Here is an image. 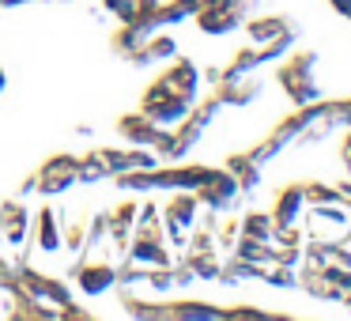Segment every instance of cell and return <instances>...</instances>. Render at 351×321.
I'll use <instances>...</instances> for the list:
<instances>
[{"label":"cell","mask_w":351,"mask_h":321,"mask_svg":"<svg viewBox=\"0 0 351 321\" xmlns=\"http://www.w3.org/2000/svg\"><path fill=\"white\" fill-rule=\"evenodd\" d=\"M302 212H306V197H302V185H283L280 197L272 204V219L276 227H291V223H302Z\"/></svg>","instance_id":"obj_4"},{"label":"cell","mask_w":351,"mask_h":321,"mask_svg":"<svg viewBox=\"0 0 351 321\" xmlns=\"http://www.w3.org/2000/svg\"><path fill=\"white\" fill-rule=\"evenodd\" d=\"M242 235L245 238H261V242H272L276 238V219L272 212H250L242 219Z\"/></svg>","instance_id":"obj_7"},{"label":"cell","mask_w":351,"mask_h":321,"mask_svg":"<svg viewBox=\"0 0 351 321\" xmlns=\"http://www.w3.org/2000/svg\"><path fill=\"white\" fill-rule=\"evenodd\" d=\"M336 189L343 193V200H351V178H343V182H336Z\"/></svg>","instance_id":"obj_12"},{"label":"cell","mask_w":351,"mask_h":321,"mask_svg":"<svg viewBox=\"0 0 351 321\" xmlns=\"http://www.w3.org/2000/svg\"><path fill=\"white\" fill-rule=\"evenodd\" d=\"M245 31H250L253 46H265V42L280 38V34L298 31V23H295V19H287V16H261V19H250V23H245Z\"/></svg>","instance_id":"obj_5"},{"label":"cell","mask_w":351,"mask_h":321,"mask_svg":"<svg viewBox=\"0 0 351 321\" xmlns=\"http://www.w3.org/2000/svg\"><path fill=\"white\" fill-rule=\"evenodd\" d=\"M317 61L321 57L313 49H298V54H287V61L280 64V87L295 106H310V102L321 99V84H317Z\"/></svg>","instance_id":"obj_1"},{"label":"cell","mask_w":351,"mask_h":321,"mask_svg":"<svg viewBox=\"0 0 351 321\" xmlns=\"http://www.w3.org/2000/svg\"><path fill=\"white\" fill-rule=\"evenodd\" d=\"M340 152H343V163H351V125H348V136H343V147H340Z\"/></svg>","instance_id":"obj_11"},{"label":"cell","mask_w":351,"mask_h":321,"mask_svg":"<svg viewBox=\"0 0 351 321\" xmlns=\"http://www.w3.org/2000/svg\"><path fill=\"white\" fill-rule=\"evenodd\" d=\"M340 302H343V306H348V310H351V287H348V291H343V295H340Z\"/></svg>","instance_id":"obj_13"},{"label":"cell","mask_w":351,"mask_h":321,"mask_svg":"<svg viewBox=\"0 0 351 321\" xmlns=\"http://www.w3.org/2000/svg\"><path fill=\"white\" fill-rule=\"evenodd\" d=\"M227 170L234 174L238 189L250 193V189H257V185H261V170H265V163H261L253 152H238V155H230Z\"/></svg>","instance_id":"obj_6"},{"label":"cell","mask_w":351,"mask_h":321,"mask_svg":"<svg viewBox=\"0 0 351 321\" xmlns=\"http://www.w3.org/2000/svg\"><path fill=\"white\" fill-rule=\"evenodd\" d=\"M306 219V238H317V242H343L351 227V212L348 204H306L302 212Z\"/></svg>","instance_id":"obj_2"},{"label":"cell","mask_w":351,"mask_h":321,"mask_svg":"<svg viewBox=\"0 0 351 321\" xmlns=\"http://www.w3.org/2000/svg\"><path fill=\"white\" fill-rule=\"evenodd\" d=\"M343 167H348V178H351V163H343Z\"/></svg>","instance_id":"obj_14"},{"label":"cell","mask_w":351,"mask_h":321,"mask_svg":"<svg viewBox=\"0 0 351 321\" xmlns=\"http://www.w3.org/2000/svg\"><path fill=\"white\" fill-rule=\"evenodd\" d=\"M336 102V117H340V129H348L351 125V95L348 99H332Z\"/></svg>","instance_id":"obj_9"},{"label":"cell","mask_w":351,"mask_h":321,"mask_svg":"<svg viewBox=\"0 0 351 321\" xmlns=\"http://www.w3.org/2000/svg\"><path fill=\"white\" fill-rule=\"evenodd\" d=\"M302 197H306V204H348L343 193L336 189V185H325V182H306Z\"/></svg>","instance_id":"obj_8"},{"label":"cell","mask_w":351,"mask_h":321,"mask_svg":"<svg viewBox=\"0 0 351 321\" xmlns=\"http://www.w3.org/2000/svg\"><path fill=\"white\" fill-rule=\"evenodd\" d=\"M238 182L230 170H208V178L197 185V200H204L212 212H223V208H230L238 200Z\"/></svg>","instance_id":"obj_3"},{"label":"cell","mask_w":351,"mask_h":321,"mask_svg":"<svg viewBox=\"0 0 351 321\" xmlns=\"http://www.w3.org/2000/svg\"><path fill=\"white\" fill-rule=\"evenodd\" d=\"M328 8L336 12V16H343V19H351V0H328Z\"/></svg>","instance_id":"obj_10"}]
</instances>
